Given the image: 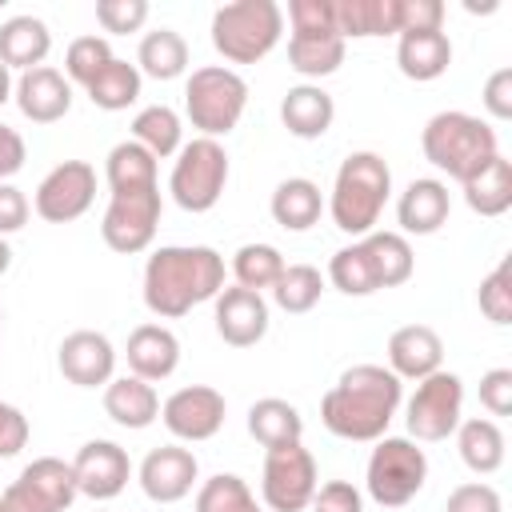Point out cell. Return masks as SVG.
I'll return each instance as SVG.
<instances>
[{"label": "cell", "instance_id": "5b68a950", "mask_svg": "<svg viewBox=\"0 0 512 512\" xmlns=\"http://www.w3.org/2000/svg\"><path fill=\"white\" fill-rule=\"evenodd\" d=\"M208 32L228 64H256L284 36V8L276 0H232L212 12Z\"/></svg>", "mask_w": 512, "mask_h": 512}, {"label": "cell", "instance_id": "3957f363", "mask_svg": "<svg viewBox=\"0 0 512 512\" xmlns=\"http://www.w3.org/2000/svg\"><path fill=\"white\" fill-rule=\"evenodd\" d=\"M388 196H392V168L384 164V156L380 152H348L336 168L324 208L344 236L364 240L368 232H376Z\"/></svg>", "mask_w": 512, "mask_h": 512}, {"label": "cell", "instance_id": "74e56055", "mask_svg": "<svg viewBox=\"0 0 512 512\" xmlns=\"http://www.w3.org/2000/svg\"><path fill=\"white\" fill-rule=\"evenodd\" d=\"M328 284L336 292H344V296H372V292H380L376 268H372V256H368L364 240H352V244H344V248L332 252V260H328Z\"/></svg>", "mask_w": 512, "mask_h": 512}, {"label": "cell", "instance_id": "db71d44e", "mask_svg": "<svg viewBox=\"0 0 512 512\" xmlns=\"http://www.w3.org/2000/svg\"><path fill=\"white\" fill-rule=\"evenodd\" d=\"M24 160H28V144H24V136H20L12 124L0 120V184L12 180V176L24 168Z\"/></svg>", "mask_w": 512, "mask_h": 512}, {"label": "cell", "instance_id": "e0dca14e", "mask_svg": "<svg viewBox=\"0 0 512 512\" xmlns=\"http://www.w3.org/2000/svg\"><path fill=\"white\" fill-rule=\"evenodd\" d=\"M76 492L88 500H116L132 480V460L116 440H88L72 456Z\"/></svg>", "mask_w": 512, "mask_h": 512}, {"label": "cell", "instance_id": "7a4b0ae2", "mask_svg": "<svg viewBox=\"0 0 512 512\" xmlns=\"http://www.w3.org/2000/svg\"><path fill=\"white\" fill-rule=\"evenodd\" d=\"M224 288V256L208 244H164L144 264V308L160 320H180Z\"/></svg>", "mask_w": 512, "mask_h": 512}, {"label": "cell", "instance_id": "bcb514c9", "mask_svg": "<svg viewBox=\"0 0 512 512\" xmlns=\"http://www.w3.org/2000/svg\"><path fill=\"white\" fill-rule=\"evenodd\" d=\"M444 512H504V500L492 484L484 480H468V484H456L444 500Z\"/></svg>", "mask_w": 512, "mask_h": 512}, {"label": "cell", "instance_id": "d6a6232c", "mask_svg": "<svg viewBox=\"0 0 512 512\" xmlns=\"http://www.w3.org/2000/svg\"><path fill=\"white\" fill-rule=\"evenodd\" d=\"M344 52H348V44L340 36H332V32H324V36H300V32H292L288 36V68L296 76H304V84L340 72Z\"/></svg>", "mask_w": 512, "mask_h": 512}, {"label": "cell", "instance_id": "836d02e7", "mask_svg": "<svg viewBox=\"0 0 512 512\" xmlns=\"http://www.w3.org/2000/svg\"><path fill=\"white\" fill-rule=\"evenodd\" d=\"M132 140L148 148L156 160H168L184 148V120L168 104H148L132 116Z\"/></svg>", "mask_w": 512, "mask_h": 512}, {"label": "cell", "instance_id": "ba28073f", "mask_svg": "<svg viewBox=\"0 0 512 512\" xmlns=\"http://www.w3.org/2000/svg\"><path fill=\"white\" fill-rule=\"evenodd\" d=\"M428 484V456L416 440L408 436H380L368 468H364V488L380 508H404L416 500V492Z\"/></svg>", "mask_w": 512, "mask_h": 512}, {"label": "cell", "instance_id": "ffe728a7", "mask_svg": "<svg viewBox=\"0 0 512 512\" xmlns=\"http://www.w3.org/2000/svg\"><path fill=\"white\" fill-rule=\"evenodd\" d=\"M448 212H452V192L436 176H416L396 196L400 236H432V232H440L448 224Z\"/></svg>", "mask_w": 512, "mask_h": 512}, {"label": "cell", "instance_id": "c3c4849f", "mask_svg": "<svg viewBox=\"0 0 512 512\" xmlns=\"http://www.w3.org/2000/svg\"><path fill=\"white\" fill-rule=\"evenodd\" d=\"M480 404L488 416L512 412V368H488L480 376Z\"/></svg>", "mask_w": 512, "mask_h": 512}, {"label": "cell", "instance_id": "d4e9b609", "mask_svg": "<svg viewBox=\"0 0 512 512\" xmlns=\"http://www.w3.org/2000/svg\"><path fill=\"white\" fill-rule=\"evenodd\" d=\"M336 120V100L320 84H296L280 100V124L296 140H320Z\"/></svg>", "mask_w": 512, "mask_h": 512}, {"label": "cell", "instance_id": "11a10c76", "mask_svg": "<svg viewBox=\"0 0 512 512\" xmlns=\"http://www.w3.org/2000/svg\"><path fill=\"white\" fill-rule=\"evenodd\" d=\"M12 88H16V80H12V72H8L4 64H0V108H4L8 100H12Z\"/></svg>", "mask_w": 512, "mask_h": 512}, {"label": "cell", "instance_id": "9c48e42d", "mask_svg": "<svg viewBox=\"0 0 512 512\" xmlns=\"http://www.w3.org/2000/svg\"><path fill=\"white\" fill-rule=\"evenodd\" d=\"M464 420V380L456 372H432L424 380H416V392L404 404V424H408V440L416 444H440L456 432V424Z\"/></svg>", "mask_w": 512, "mask_h": 512}, {"label": "cell", "instance_id": "4fadbf2b", "mask_svg": "<svg viewBox=\"0 0 512 512\" xmlns=\"http://www.w3.org/2000/svg\"><path fill=\"white\" fill-rule=\"evenodd\" d=\"M96 200V168L88 160H60L32 196V212L48 224H72L80 220Z\"/></svg>", "mask_w": 512, "mask_h": 512}, {"label": "cell", "instance_id": "60d3db41", "mask_svg": "<svg viewBox=\"0 0 512 512\" xmlns=\"http://www.w3.org/2000/svg\"><path fill=\"white\" fill-rule=\"evenodd\" d=\"M192 512H264L248 488L244 476L236 472H216L208 480L196 484V500H192Z\"/></svg>", "mask_w": 512, "mask_h": 512}, {"label": "cell", "instance_id": "f546056e", "mask_svg": "<svg viewBox=\"0 0 512 512\" xmlns=\"http://www.w3.org/2000/svg\"><path fill=\"white\" fill-rule=\"evenodd\" d=\"M248 436L268 452V448H284V444H300L304 440V416L296 404L280 400V396H264L248 408Z\"/></svg>", "mask_w": 512, "mask_h": 512}, {"label": "cell", "instance_id": "83f0119b", "mask_svg": "<svg viewBox=\"0 0 512 512\" xmlns=\"http://www.w3.org/2000/svg\"><path fill=\"white\" fill-rule=\"evenodd\" d=\"M332 12L344 44L400 32V0H332Z\"/></svg>", "mask_w": 512, "mask_h": 512}, {"label": "cell", "instance_id": "f1b7e54d", "mask_svg": "<svg viewBox=\"0 0 512 512\" xmlns=\"http://www.w3.org/2000/svg\"><path fill=\"white\" fill-rule=\"evenodd\" d=\"M452 436H456V452H460V460H464L468 472L492 476V472L504 468L508 444H504V432H500L496 420H488V416H468V420L456 424Z\"/></svg>", "mask_w": 512, "mask_h": 512}, {"label": "cell", "instance_id": "f35d334b", "mask_svg": "<svg viewBox=\"0 0 512 512\" xmlns=\"http://www.w3.org/2000/svg\"><path fill=\"white\" fill-rule=\"evenodd\" d=\"M280 272H284V256L276 244L256 240V244H240L232 252V280L248 292H272Z\"/></svg>", "mask_w": 512, "mask_h": 512}, {"label": "cell", "instance_id": "8fae6325", "mask_svg": "<svg viewBox=\"0 0 512 512\" xmlns=\"http://www.w3.org/2000/svg\"><path fill=\"white\" fill-rule=\"evenodd\" d=\"M160 212H164L160 184L156 188H136V192H112L108 196V208L100 216V236L120 256L148 252L152 240H156Z\"/></svg>", "mask_w": 512, "mask_h": 512}, {"label": "cell", "instance_id": "7402d4cb", "mask_svg": "<svg viewBox=\"0 0 512 512\" xmlns=\"http://www.w3.org/2000/svg\"><path fill=\"white\" fill-rule=\"evenodd\" d=\"M444 368V340L428 324H404L388 336V372L400 380H424Z\"/></svg>", "mask_w": 512, "mask_h": 512}, {"label": "cell", "instance_id": "ee69618b", "mask_svg": "<svg viewBox=\"0 0 512 512\" xmlns=\"http://www.w3.org/2000/svg\"><path fill=\"white\" fill-rule=\"evenodd\" d=\"M148 20V0H96V24L112 36L140 32Z\"/></svg>", "mask_w": 512, "mask_h": 512}, {"label": "cell", "instance_id": "ab89813d", "mask_svg": "<svg viewBox=\"0 0 512 512\" xmlns=\"http://www.w3.org/2000/svg\"><path fill=\"white\" fill-rule=\"evenodd\" d=\"M320 296H324V276L312 264H284L280 280L272 284V304L288 316L312 312L320 304Z\"/></svg>", "mask_w": 512, "mask_h": 512}, {"label": "cell", "instance_id": "7c38bea8", "mask_svg": "<svg viewBox=\"0 0 512 512\" xmlns=\"http://www.w3.org/2000/svg\"><path fill=\"white\" fill-rule=\"evenodd\" d=\"M76 496L72 464L60 456H40L4 488L0 504L4 512H68Z\"/></svg>", "mask_w": 512, "mask_h": 512}, {"label": "cell", "instance_id": "9a60e30c", "mask_svg": "<svg viewBox=\"0 0 512 512\" xmlns=\"http://www.w3.org/2000/svg\"><path fill=\"white\" fill-rule=\"evenodd\" d=\"M136 484L152 504H180L200 484V460L192 448L180 444L152 448L136 468Z\"/></svg>", "mask_w": 512, "mask_h": 512}, {"label": "cell", "instance_id": "f907efd6", "mask_svg": "<svg viewBox=\"0 0 512 512\" xmlns=\"http://www.w3.org/2000/svg\"><path fill=\"white\" fill-rule=\"evenodd\" d=\"M480 104L492 120H512V68H496L488 80H484V92H480Z\"/></svg>", "mask_w": 512, "mask_h": 512}, {"label": "cell", "instance_id": "6f0895ef", "mask_svg": "<svg viewBox=\"0 0 512 512\" xmlns=\"http://www.w3.org/2000/svg\"><path fill=\"white\" fill-rule=\"evenodd\" d=\"M0 512H4V504H0Z\"/></svg>", "mask_w": 512, "mask_h": 512}, {"label": "cell", "instance_id": "7bdbcfd3", "mask_svg": "<svg viewBox=\"0 0 512 512\" xmlns=\"http://www.w3.org/2000/svg\"><path fill=\"white\" fill-rule=\"evenodd\" d=\"M476 304L480 312L492 320V324H512V272H508V260H500L484 280H480V292H476Z\"/></svg>", "mask_w": 512, "mask_h": 512}, {"label": "cell", "instance_id": "5bb4252c", "mask_svg": "<svg viewBox=\"0 0 512 512\" xmlns=\"http://www.w3.org/2000/svg\"><path fill=\"white\" fill-rule=\"evenodd\" d=\"M228 416V400L224 392H216L212 384H188L176 388L164 404H160V420L164 428L180 440V444H204L224 428Z\"/></svg>", "mask_w": 512, "mask_h": 512}, {"label": "cell", "instance_id": "4dcf8cb0", "mask_svg": "<svg viewBox=\"0 0 512 512\" xmlns=\"http://www.w3.org/2000/svg\"><path fill=\"white\" fill-rule=\"evenodd\" d=\"M136 68L140 76H152V80H180L188 72V40L176 28L144 32L136 48Z\"/></svg>", "mask_w": 512, "mask_h": 512}, {"label": "cell", "instance_id": "681fc988", "mask_svg": "<svg viewBox=\"0 0 512 512\" xmlns=\"http://www.w3.org/2000/svg\"><path fill=\"white\" fill-rule=\"evenodd\" d=\"M432 28H444L440 0H400V32H432Z\"/></svg>", "mask_w": 512, "mask_h": 512}, {"label": "cell", "instance_id": "277c9868", "mask_svg": "<svg viewBox=\"0 0 512 512\" xmlns=\"http://www.w3.org/2000/svg\"><path fill=\"white\" fill-rule=\"evenodd\" d=\"M420 152L436 172L464 184L468 176H476L480 168H488L500 156V144H496V128L488 120L448 108V112H436L424 124Z\"/></svg>", "mask_w": 512, "mask_h": 512}, {"label": "cell", "instance_id": "f5cc1de1", "mask_svg": "<svg viewBox=\"0 0 512 512\" xmlns=\"http://www.w3.org/2000/svg\"><path fill=\"white\" fill-rule=\"evenodd\" d=\"M28 212H32L28 196H24L12 180H4V184H0V236L20 232V228L28 224Z\"/></svg>", "mask_w": 512, "mask_h": 512}, {"label": "cell", "instance_id": "d590c367", "mask_svg": "<svg viewBox=\"0 0 512 512\" xmlns=\"http://www.w3.org/2000/svg\"><path fill=\"white\" fill-rule=\"evenodd\" d=\"M140 88H144L140 68L128 64V60H120V56H112V60L104 64V72H100L84 92H88V100H92L100 112H124V108H132V104L140 100Z\"/></svg>", "mask_w": 512, "mask_h": 512}, {"label": "cell", "instance_id": "484cf974", "mask_svg": "<svg viewBox=\"0 0 512 512\" xmlns=\"http://www.w3.org/2000/svg\"><path fill=\"white\" fill-rule=\"evenodd\" d=\"M52 52V32L40 16L24 12V16H8L0 24V64L12 72H28V68H40Z\"/></svg>", "mask_w": 512, "mask_h": 512}, {"label": "cell", "instance_id": "44dd1931", "mask_svg": "<svg viewBox=\"0 0 512 512\" xmlns=\"http://www.w3.org/2000/svg\"><path fill=\"white\" fill-rule=\"evenodd\" d=\"M124 360H128L132 376H140L148 384H160V380H168L180 368V340L164 324H136L128 332Z\"/></svg>", "mask_w": 512, "mask_h": 512}, {"label": "cell", "instance_id": "603a6c76", "mask_svg": "<svg viewBox=\"0 0 512 512\" xmlns=\"http://www.w3.org/2000/svg\"><path fill=\"white\" fill-rule=\"evenodd\" d=\"M104 416L112 424L128 428V432H140V428L160 420V396H156V388L148 380H140L132 372L128 376H112L104 384Z\"/></svg>", "mask_w": 512, "mask_h": 512}, {"label": "cell", "instance_id": "8992f818", "mask_svg": "<svg viewBox=\"0 0 512 512\" xmlns=\"http://www.w3.org/2000/svg\"><path fill=\"white\" fill-rule=\"evenodd\" d=\"M244 108H248V80L228 64L192 68V76L184 80V116L208 140L228 136L240 124Z\"/></svg>", "mask_w": 512, "mask_h": 512}, {"label": "cell", "instance_id": "d6986e66", "mask_svg": "<svg viewBox=\"0 0 512 512\" xmlns=\"http://www.w3.org/2000/svg\"><path fill=\"white\" fill-rule=\"evenodd\" d=\"M12 100L20 108L24 120L32 124H56L72 112V84L60 68L52 64H40V68H28L16 76V88H12Z\"/></svg>", "mask_w": 512, "mask_h": 512}, {"label": "cell", "instance_id": "52a82bcc", "mask_svg": "<svg viewBox=\"0 0 512 512\" xmlns=\"http://www.w3.org/2000/svg\"><path fill=\"white\" fill-rule=\"evenodd\" d=\"M228 172H232V164H228L224 144L208 140V136H192L172 160L168 192L184 212L200 216L220 204V196L228 188Z\"/></svg>", "mask_w": 512, "mask_h": 512}, {"label": "cell", "instance_id": "2e32d148", "mask_svg": "<svg viewBox=\"0 0 512 512\" xmlns=\"http://www.w3.org/2000/svg\"><path fill=\"white\" fill-rule=\"evenodd\" d=\"M268 300L264 292H248L240 284H224L220 296L212 300V320H216V336L228 348H256L268 336Z\"/></svg>", "mask_w": 512, "mask_h": 512}, {"label": "cell", "instance_id": "4316f807", "mask_svg": "<svg viewBox=\"0 0 512 512\" xmlns=\"http://www.w3.org/2000/svg\"><path fill=\"white\" fill-rule=\"evenodd\" d=\"M268 212L272 220L284 228V232H308L312 224H320L324 216V192L316 180L308 176H288L272 188V200H268Z\"/></svg>", "mask_w": 512, "mask_h": 512}, {"label": "cell", "instance_id": "8d00e7d4", "mask_svg": "<svg viewBox=\"0 0 512 512\" xmlns=\"http://www.w3.org/2000/svg\"><path fill=\"white\" fill-rule=\"evenodd\" d=\"M364 248L372 256V268H376V284L380 288H400V284L412 280L416 252H412L408 236H400V232H368L364 236Z\"/></svg>", "mask_w": 512, "mask_h": 512}, {"label": "cell", "instance_id": "7dc6e473", "mask_svg": "<svg viewBox=\"0 0 512 512\" xmlns=\"http://www.w3.org/2000/svg\"><path fill=\"white\" fill-rule=\"evenodd\" d=\"M308 508L312 512H364V492L348 480H328V484L316 488Z\"/></svg>", "mask_w": 512, "mask_h": 512}, {"label": "cell", "instance_id": "30bf717a", "mask_svg": "<svg viewBox=\"0 0 512 512\" xmlns=\"http://www.w3.org/2000/svg\"><path fill=\"white\" fill-rule=\"evenodd\" d=\"M320 488V472L312 452L300 444L268 448L260 468V500L268 512H304Z\"/></svg>", "mask_w": 512, "mask_h": 512}, {"label": "cell", "instance_id": "1f68e13d", "mask_svg": "<svg viewBox=\"0 0 512 512\" xmlns=\"http://www.w3.org/2000/svg\"><path fill=\"white\" fill-rule=\"evenodd\" d=\"M464 192V204L476 212V216H504L512 208V160L508 156H496L488 168H480L476 176H468L460 184Z\"/></svg>", "mask_w": 512, "mask_h": 512}, {"label": "cell", "instance_id": "ac0fdd59", "mask_svg": "<svg viewBox=\"0 0 512 512\" xmlns=\"http://www.w3.org/2000/svg\"><path fill=\"white\" fill-rule=\"evenodd\" d=\"M56 368L76 388H104L116 376V348L96 328H76L56 348Z\"/></svg>", "mask_w": 512, "mask_h": 512}, {"label": "cell", "instance_id": "6da1fadb", "mask_svg": "<svg viewBox=\"0 0 512 512\" xmlns=\"http://www.w3.org/2000/svg\"><path fill=\"white\" fill-rule=\"evenodd\" d=\"M404 404V380L392 376L384 364H352L320 400V424L352 444H376L388 436Z\"/></svg>", "mask_w": 512, "mask_h": 512}, {"label": "cell", "instance_id": "cb8c5ba5", "mask_svg": "<svg viewBox=\"0 0 512 512\" xmlns=\"http://www.w3.org/2000/svg\"><path fill=\"white\" fill-rule=\"evenodd\" d=\"M452 64V40L444 28H432V32H400L396 36V68L416 80V84H428V80H440Z\"/></svg>", "mask_w": 512, "mask_h": 512}, {"label": "cell", "instance_id": "b9f144b4", "mask_svg": "<svg viewBox=\"0 0 512 512\" xmlns=\"http://www.w3.org/2000/svg\"><path fill=\"white\" fill-rule=\"evenodd\" d=\"M112 56H116V52H112V44H108L104 36H76V40L68 44V52H64V76H68V84L88 88V84L104 72V64H108Z\"/></svg>", "mask_w": 512, "mask_h": 512}, {"label": "cell", "instance_id": "f6af8a7d", "mask_svg": "<svg viewBox=\"0 0 512 512\" xmlns=\"http://www.w3.org/2000/svg\"><path fill=\"white\" fill-rule=\"evenodd\" d=\"M288 24H292V32H300V36H324V32L340 36V32H336L332 0H292V4H288Z\"/></svg>", "mask_w": 512, "mask_h": 512}, {"label": "cell", "instance_id": "e575fe53", "mask_svg": "<svg viewBox=\"0 0 512 512\" xmlns=\"http://www.w3.org/2000/svg\"><path fill=\"white\" fill-rule=\"evenodd\" d=\"M104 180L112 192H136V188H156V156L148 148H140L132 136L108 148L104 160Z\"/></svg>", "mask_w": 512, "mask_h": 512}, {"label": "cell", "instance_id": "9f6ffc18", "mask_svg": "<svg viewBox=\"0 0 512 512\" xmlns=\"http://www.w3.org/2000/svg\"><path fill=\"white\" fill-rule=\"evenodd\" d=\"M12 268V244H8V236H0V276Z\"/></svg>", "mask_w": 512, "mask_h": 512}, {"label": "cell", "instance_id": "816d5d0a", "mask_svg": "<svg viewBox=\"0 0 512 512\" xmlns=\"http://www.w3.org/2000/svg\"><path fill=\"white\" fill-rule=\"evenodd\" d=\"M28 416L16 408V404H8V400H0V460H8V456H16L24 444H28Z\"/></svg>", "mask_w": 512, "mask_h": 512}]
</instances>
